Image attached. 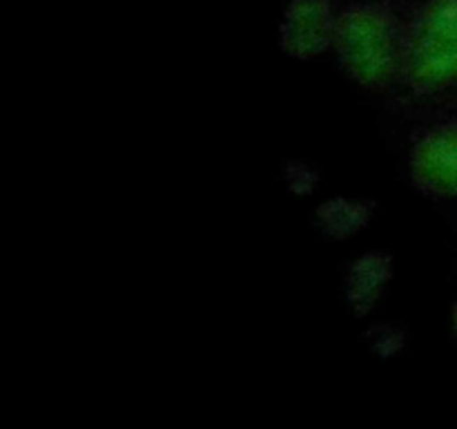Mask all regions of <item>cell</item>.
I'll use <instances>...</instances> for the list:
<instances>
[{
	"instance_id": "obj_7",
	"label": "cell",
	"mask_w": 457,
	"mask_h": 429,
	"mask_svg": "<svg viewBox=\"0 0 457 429\" xmlns=\"http://www.w3.org/2000/svg\"><path fill=\"white\" fill-rule=\"evenodd\" d=\"M451 331H453V340L457 344V298L453 302V311H451Z\"/></svg>"
},
{
	"instance_id": "obj_2",
	"label": "cell",
	"mask_w": 457,
	"mask_h": 429,
	"mask_svg": "<svg viewBox=\"0 0 457 429\" xmlns=\"http://www.w3.org/2000/svg\"><path fill=\"white\" fill-rule=\"evenodd\" d=\"M402 83L420 97L457 85V0H427L406 22Z\"/></svg>"
},
{
	"instance_id": "obj_5",
	"label": "cell",
	"mask_w": 457,
	"mask_h": 429,
	"mask_svg": "<svg viewBox=\"0 0 457 429\" xmlns=\"http://www.w3.org/2000/svg\"><path fill=\"white\" fill-rule=\"evenodd\" d=\"M393 277V262L386 253H366L346 273V299L357 315L373 311Z\"/></svg>"
},
{
	"instance_id": "obj_1",
	"label": "cell",
	"mask_w": 457,
	"mask_h": 429,
	"mask_svg": "<svg viewBox=\"0 0 457 429\" xmlns=\"http://www.w3.org/2000/svg\"><path fill=\"white\" fill-rule=\"evenodd\" d=\"M333 52L348 79L384 92L402 83L406 22L384 0H357L339 9Z\"/></svg>"
},
{
	"instance_id": "obj_3",
	"label": "cell",
	"mask_w": 457,
	"mask_h": 429,
	"mask_svg": "<svg viewBox=\"0 0 457 429\" xmlns=\"http://www.w3.org/2000/svg\"><path fill=\"white\" fill-rule=\"evenodd\" d=\"M409 177L431 199H457V119L431 125L415 139Z\"/></svg>"
},
{
	"instance_id": "obj_6",
	"label": "cell",
	"mask_w": 457,
	"mask_h": 429,
	"mask_svg": "<svg viewBox=\"0 0 457 429\" xmlns=\"http://www.w3.org/2000/svg\"><path fill=\"white\" fill-rule=\"evenodd\" d=\"M339 201H333V204H326L324 210L320 208V217L324 219L326 231L333 232L335 237L353 235L351 231L361 226V219H366V213H361L360 206L348 204V210L339 208Z\"/></svg>"
},
{
	"instance_id": "obj_4",
	"label": "cell",
	"mask_w": 457,
	"mask_h": 429,
	"mask_svg": "<svg viewBox=\"0 0 457 429\" xmlns=\"http://www.w3.org/2000/svg\"><path fill=\"white\" fill-rule=\"evenodd\" d=\"M339 12L333 0H288L281 13L279 47L297 61H312L333 49Z\"/></svg>"
}]
</instances>
